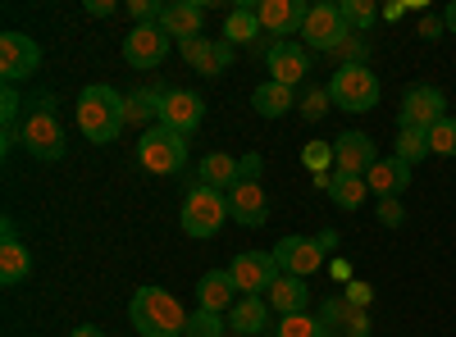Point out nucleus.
Here are the masks:
<instances>
[{
  "mask_svg": "<svg viewBox=\"0 0 456 337\" xmlns=\"http://www.w3.org/2000/svg\"><path fill=\"white\" fill-rule=\"evenodd\" d=\"M19 146H23L32 160H42V164L64 160L69 141H64V124H60V115H55V96H51V92H37V96H32L28 115H23V124H19Z\"/></svg>",
  "mask_w": 456,
  "mask_h": 337,
  "instance_id": "1",
  "label": "nucleus"
},
{
  "mask_svg": "<svg viewBox=\"0 0 456 337\" xmlns=\"http://www.w3.org/2000/svg\"><path fill=\"white\" fill-rule=\"evenodd\" d=\"M124 124H128V96H119L110 83L83 87V96H78V128H83L87 141L110 146L114 137L124 132Z\"/></svg>",
  "mask_w": 456,
  "mask_h": 337,
  "instance_id": "2",
  "label": "nucleus"
},
{
  "mask_svg": "<svg viewBox=\"0 0 456 337\" xmlns=\"http://www.w3.org/2000/svg\"><path fill=\"white\" fill-rule=\"evenodd\" d=\"M128 319L137 337H187V310L165 287H137L128 301Z\"/></svg>",
  "mask_w": 456,
  "mask_h": 337,
  "instance_id": "3",
  "label": "nucleus"
},
{
  "mask_svg": "<svg viewBox=\"0 0 456 337\" xmlns=\"http://www.w3.org/2000/svg\"><path fill=\"white\" fill-rule=\"evenodd\" d=\"M233 219L228 214V192H215V187H206V182H192L183 192V210H178V223H183V233L187 237H215L224 223Z\"/></svg>",
  "mask_w": 456,
  "mask_h": 337,
  "instance_id": "4",
  "label": "nucleus"
},
{
  "mask_svg": "<svg viewBox=\"0 0 456 337\" xmlns=\"http://www.w3.org/2000/svg\"><path fill=\"white\" fill-rule=\"evenodd\" d=\"M137 164L156 178H178L187 169V137L165 128V124L146 128L142 141H137Z\"/></svg>",
  "mask_w": 456,
  "mask_h": 337,
  "instance_id": "5",
  "label": "nucleus"
},
{
  "mask_svg": "<svg viewBox=\"0 0 456 337\" xmlns=\"http://www.w3.org/2000/svg\"><path fill=\"white\" fill-rule=\"evenodd\" d=\"M329 96L347 115H365L379 105V78L370 73V64H338V73L329 78Z\"/></svg>",
  "mask_w": 456,
  "mask_h": 337,
  "instance_id": "6",
  "label": "nucleus"
},
{
  "mask_svg": "<svg viewBox=\"0 0 456 337\" xmlns=\"http://www.w3.org/2000/svg\"><path fill=\"white\" fill-rule=\"evenodd\" d=\"M301 36H306V51H324V55H333V51L352 36V28H347V19H342L338 5H311Z\"/></svg>",
  "mask_w": 456,
  "mask_h": 337,
  "instance_id": "7",
  "label": "nucleus"
},
{
  "mask_svg": "<svg viewBox=\"0 0 456 337\" xmlns=\"http://www.w3.org/2000/svg\"><path fill=\"white\" fill-rule=\"evenodd\" d=\"M438 119H447V96L438 92V87H411L406 96H402V109H397V128H420V132H429Z\"/></svg>",
  "mask_w": 456,
  "mask_h": 337,
  "instance_id": "8",
  "label": "nucleus"
},
{
  "mask_svg": "<svg viewBox=\"0 0 456 337\" xmlns=\"http://www.w3.org/2000/svg\"><path fill=\"white\" fill-rule=\"evenodd\" d=\"M37 68H42V46H37L32 36H23V32L0 36V78H5L10 87L23 83L28 73H37Z\"/></svg>",
  "mask_w": 456,
  "mask_h": 337,
  "instance_id": "9",
  "label": "nucleus"
},
{
  "mask_svg": "<svg viewBox=\"0 0 456 337\" xmlns=\"http://www.w3.org/2000/svg\"><path fill=\"white\" fill-rule=\"evenodd\" d=\"M306 14H311L306 0H260V5H256L260 28L270 32V36H279V42H292V36H301V28H306Z\"/></svg>",
  "mask_w": 456,
  "mask_h": 337,
  "instance_id": "10",
  "label": "nucleus"
},
{
  "mask_svg": "<svg viewBox=\"0 0 456 337\" xmlns=\"http://www.w3.org/2000/svg\"><path fill=\"white\" fill-rule=\"evenodd\" d=\"M228 274H233L238 292L256 296V292H270V283H274L283 269H279L274 251H242V255H233V265H228Z\"/></svg>",
  "mask_w": 456,
  "mask_h": 337,
  "instance_id": "11",
  "label": "nucleus"
},
{
  "mask_svg": "<svg viewBox=\"0 0 456 337\" xmlns=\"http://www.w3.org/2000/svg\"><path fill=\"white\" fill-rule=\"evenodd\" d=\"M274 260H279V269L283 274H297V278H306L324 265V242L320 237H301V233H288L279 237L274 246Z\"/></svg>",
  "mask_w": 456,
  "mask_h": 337,
  "instance_id": "12",
  "label": "nucleus"
},
{
  "mask_svg": "<svg viewBox=\"0 0 456 337\" xmlns=\"http://www.w3.org/2000/svg\"><path fill=\"white\" fill-rule=\"evenodd\" d=\"M320 328L324 337H370V315L361 306H352L347 296H329V301L320 306Z\"/></svg>",
  "mask_w": 456,
  "mask_h": 337,
  "instance_id": "13",
  "label": "nucleus"
},
{
  "mask_svg": "<svg viewBox=\"0 0 456 337\" xmlns=\"http://www.w3.org/2000/svg\"><path fill=\"white\" fill-rule=\"evenodd\" d=\"M165 55H169V36L160 32V23H137L124 36V60L133 68H156V64H165Z\"/></svg>",
  "mask_w": 456,
  "mask_h": 337,
  "instance_id": "14",
  "label": "nucleus"
},
{
  "mask_svg": "<svg viewBox=\"0 0 456 337\" xmlns=\"http://www.w3.org/2000/svg\"><path fill=\"white\" fill-rule=\"evenodd\" d=\"M201 119H206V100H201L197 92H187V87H169L165 109H160V124L187 137V132L201 128Z\"/></svg>",
  "mask_w": 456,
  "mask_h": 337,
  "instance_id": "15",
  "label": "nucleus"
},
{
  "mask_svg": "<svg viewBox=\"0 0 456 337\" xmlns=\"http://www.w3.org/2000/svg\"><path fill=\"white\" fill-rule=\"evenodd\" d=\"M333 164H338V173H356V178H365V173L379 164L374 137H365V132H342V137L333 141Z\"/></svg>",
  "mask_w": 456,
  "mask_h": 337,
  "instance_id": "16",
  "label": "nucleus"
},
{
  "mask_svg": "<svg viewBox=\"0 0 456 337\" xmlns=\"http://www.w3.org/2000/svg\"><path fill=\"white\" fill-rule=\"evenodd\" d=\"M228 214H233V223H242V229H265V223H270V197H265V187L238 182L233 192H228Z\"/></svg>",
  "mask_w": 456,
  "mask_h": 337,
  "instance_id": "17",
  "label": "nucleus"
},
{
  "mask_svg": "<svg viewBox=\"0 0 456 337\" xmlns=\"http://www.w3.org/2000/svg\"><path fill=\"white\" fill-rule=\"evenodd\" d=\"M265 64H270L274 83L297 87V83L311 73V51H306V42H274L270 55H265Z\"/></svg>",
  "mask_w": 456,
  "mask_h": 337,
  "instance_id": "18",
  "label": "nucleus"
},
{
  "mask_svg": "<svg viewBox=\"0 0 456 337\" xmlns=\"http://www.w3.org/2000/svg\"><path fill=\"white\" fill-rule=\"evenodd\" d=\"M183 51V60L192 64L201 78H219V73H228L233 68V51L238 46H228V42H210V36H197V42H183L178 46Z\"/></svg>",
  "mask_w": 456,
  "mask_h": 337,
  "instance_id": "19",
  "label": "nucleus"
},
{
  "mask_svg": "<svg viewBox=\"0 0 456 337\" xmlns=\"http://www.w3.org/2000/svg\"><path fill=\"white\" fill-rule=\"evenodd\" d=\"M206 28V5H197V0H174V5H165L160 14V32L174 36V42H197Z\"/></svg>",
  "mask_w": 456,
  "mask_h": 337,
  "instance_id": "20",
  "label": "nucleus"
},
{
  "mask_svg": "<svg viewBox=\"0 0 456 337\" xmlns=\"http://www.w3.org/2000/svg\"><path fill=\"white\" fill-rule=\"evenodd\" d=\"M265 301H270V310H274L279 319H288V315H306V306H311V287H306V278H297V274H279V278L270 283V292H265Z\"/></svg>",
  "mask_w": 456,
  "mask_h": 337,
  "instance_id": "21",
  "label": "nucleus"
},
{
  "mask_svg": "<svg viewBox=\"0 0 456 337\" xmlns=\"http://www.w3.org/2000/svg\"><path fill=\"white\" fill-rule=\"evenodd\" d=\"M228 333H238V337L270 333V301L265 296H238V306L228 310Z\"/></svg>",
  "mask_w": 456,
  "mask_h": 337,
  "instance_id": "22",
  "label": "nucleus"
},
{
  "mask_svg": "<svg viewBox=\"0 0 456 337\" xmlns=\"http://www.w3.org/2000/svg\"><path fill=\"white\" fill-rule=\"evenodd\" d=\"M197 301H201V310H215V315L233 310V306H238V283H233V274H228V269H210V274H201V283H197Z\"/></svg>",
  "mask_w": 456,
  "mask_h": 337,
  "instance_id": "23",
  "label": "nucleus"
},
{
  "mask_svg": "<svg viewBox=\"0 0 456 337\" xmlns=\"http://www.w3.org/2000/svg\"><path fill=\"white\" fill-rule=\"evenodd\" d=\"M365 182H370V192L384 201V197H402L406 187H411V164L406 160H397V156H379V164L365 173Z\"/></svg>",
  "mask_w": 456,
  "mask_h": 337,
  "instance_id": "24",
  "label": "nucleus"
},
{
  "mask_svg": "<svg viewBox=\"0 0 456 337\" xmlns=\"http://www.w3.org/2000/svg\"><path fill=\"white\" fill-rule=\"evenodd\" d=\"M292 105H297V92L283 87V83H274V78H270V83H260V87L251 92V109H256L260 119H283Z\"/></svg>",
  "mask_w": 456,
  "mask_h": 337,
  "instance_id": "25",
  "label": "nucleus"
},
{
  "mask_svg": "<svg viewBox=\"0 0 456 337\" xmlns=\"http://www.w3.org/2000/svg\"><path fill=\"white\" fill-rule=\"evenodd\" d=\"M201 182L206 187H215V192H233V187L242 182V160H233V156H224V151H215V156H206L201 160Z\"/></svg>",
  "mask_w": 456,
  "mask_h": 337,
  "instance_id": "26",
  "label": "nucleus"
},
{
  "mask_svg": "<svg viewBox=\"0 0 456 337\" xmlns=\"http://www.w3.org/2000/svg\"><path fill=\"white\" fill-rule=\"evenodd\" d=\"M165 96L169 87H137L128 92V124H160V109H165Z\"/></svg>",
  "mask_w": 456,
  "mask_h": 337,
  "instance_id": "27",
  "label": "nucleus"
},
{
  "mask_svg": "<svg viewBox=\"0 0 456 337\" xmlns=\"http://www.w3.org/2000/svg\"><path fill=\"white\" fill-rule=\"evenodd\" d=\"M324 192H329V201H333L338 210H361L365 197H370V182L356 178V173H333Z\"/></svg>",
  "mask_w": 456,
  "mask_h": 337,
  "instance_id": "28",
  "label": "nucleus"
},
{
  "mask_svg": "<svg viewBox=\"0 0 456 337\" xmlns=\"http://www.w3.org/2000/svg\"><path fill=\"white\" fill-rule=\"evenodd\" d=\"M260 32H265V28H260V19H256V5L228 10V19H224V42H228V46H251Z\"/></svg>",
  "mask_w": 456,
  "mask_h": 337,
  "instance_id": "29",
  "label": "nucleus"
},
{
  "mask_svg": "<svg viewBox=\"0 0 456 337\" xmlns=\"http://www.w3.org/2000/svg\"><path fill=\"white\" fill-rule=\"evenodd\" d=\"M32 274V251L23 242H0V283L14 287Z\"/></svg>",
  "mask_w": 456,
  "mask_h": 337,
  "instance_id": "30",
  "label": "nucleus"
},
{
  "mask_svg": "<svg viewBox=\"0 0 456 337\" xmlns=\"http://www.w3.org/2000/svg\"><path fill=\"white\" fill-rule=\"evenodd\" d=\"M393 156H397V160H406V164L425 160V156H429V132H420V128H397Z\"/></svg>",
  "mask_w": 456,
  "mask_h": 337,
  "instance_id": "31",
  "label": "nucleus"
},
{
  "mask_svg": "<svg viewBox=\"0 0 456 337\" xmlns=\"http://www.w3.org/2000/svg\"><path fill=\"white\" fill-rule=\"evenodd\" d=\"M342 19H347V28H356V32H365V28H374V19H384V10L374 5V0H342Z\"/></svg>",
  "mask_w": 456,
  "mask_h": 337,
  "instance_id": "32",
  "label": "nucleus"
},
{
  "mask_svg": "<svg viewBox=\"0 0 456 337\" xmlns=\"http://www.w3.org/2000/svg\"><path fill=\"white\" fill-rule=\"evenodd\" d=\"M274 337H324V328L315 315H288L274 324Z\"/></svg>",
  "mask_w": 456,
  "mask_h": 337,
  "instance_id": "33",
  "label": "nucleus"
},
{
  "mask_svg": "<svg viewBox=\"0 0 456 337\" xmlns=\"http://www.w3.org/2000/svg\"><path fill=\"white\" fill-rule=\"evenodd\" d=\"M228 324L215 315V310H192L187 315V337H224Z\"/></svg>",
  "mask_w": 456,
  "mask_h": 337,
  "instance_id": "34",
  "label": "nucleus"
},
{
  "mask_svg": "<svg viewBox=\"0 0 456 337\" xmlns=\"http://www.w3.org/2000/svg\"><path fill=\"white\" fill-rule=\"evenodd\" d=\"M301 164H306L315 178H329V164H333V146H324V141H306V146H301Z\"/></svg>",
  "mask_w": 456,
  "mask_h": 337,
  "instance_id": "35",
  "label": "nucleus"
},
{
  "mask_svg": "<svg viewBox=\"0 0 456 337\" xmlns=\"http://www.w3.org/2000/svg\"><path fill=\"white\" fill-rule=\"evenodd\" d=\"M429 151H434V156H456V119H452V115L429 128Z\"/></svg>",
  "mask_w": 456,
  "mask_h": 337,
  "instance_id": "36",
  "label": "nucleus"
},
{
  "mask_svg": "<svg viewBox=\"0 0 456 337\" xmlns=\"http://www.w3.org/2000/svg\"><path fill=\"white\" fill-rule=\"evenodd\" d=\"M329 105H333L329 87H311V92H306V100H301V119H311V124H320V119L329 115Z\"/></svg>",
  "mask_w": 456,
  "mask_h": 337,
  "instance_id": "37",
  "label": "nucleus"
},
{
  "mask_svg": "<svg viewBox=\"0 0 456 337\" xmlns=\"http://www.w3.org/2000/svg\"><path fill=\"white\" fill-rule=\"evenodd\" d=\"M379 223H384V229H402V223H406V210H402L397 197H384V201H379Z\"/></svg>",
  "mask_w": 456,
  "mask_h": 337,
  "instance_id": "38",
  "label": "nucleus"
},
{
  "mask_svg": "<svg viewBox=\"0 0 456 337\" xmlns=\"http://www.w3.org/2000/svg\"><path fill=\"white\" fill-rule=\"evenodd\" d=\"M128 14H133L137 23H160L165 5H156V0H128Z\"/></svg>",
  "mask_w": 456,
  "mask_h": 337,
  "instance_id": "39",
  "label": "nucleus"
},
{
  "mask_svg": "<svg viewBox=\"0 0 456 337\" xmlns=\"http://www.w3.org/2000/svg\"><path fill=\"white\" fill-rule=\"evenodd\" d=\"M342 296H347L352 306L365 310V306H370V296H374V287H370V283H347V292H342Z\"/></svg>",
  "mask_w": 456,
  "mask_h": 337,
  "instance_id": "40",
  "label": "nucleus"
},
{
  "mask_svg": "<svg viewBox=\"0 0 456 337\" xmlns=\"http://www.w3.org/2000/svg\"><path fill=\"white\" fill-rule=\"evenodd\" d=\"M438 32H443V19H434V14H429V19H420V36H425V42H434Z\"/></svg>",
  "mask_w": 456,
  "mask_h": 337,
  "instance_id": "41",
  "label": "nucleus"
},
{
  "mask_svg": "<svg viewBox=\"0 0 456 337\" xmlns=\"http://www.w3.org/2000/svg\"><path fill=\"white\" fill-rule=\"evenodd\" d=\"M87 14H114V0H87Z\"/></svg>",
  "mask_w": 456,
  "mask_h": 337,
  "instance_id": "42",
  "label": "nucleus"
},
{
  "mask_svg": "<svg viewBox=\"0 0 456 337\" xmlns=\"http://www.w3.org/2000/svg\"><path fill=\"white\" fill-rule=\"evenodd\" d=\"M73 337H105V328H96V324H78V328H73Z\"/></svg>",
  "mask_w": 456,
  "mask_h": 337,
  "instance_id": "43",
  "label": "nucleus"
},
{
  "mask_svg": "<svg viewBox=\"0 0 456 337\" xmlns=\"http://www.w3.org/2000/svg\"><path fill=\"white\" fill-rule=\"evenodd\" d=\"M443 28H447V32H452V36H456V0H452V5H447V10H443Z\"/></svg>",
  "mask_w": 456,
  "mask_h": 337,
  "instance_id": "44",
  "label": "nucleus"
},
{
  "mask_svg": "<svg viewBox=\"0 0 456 337\" xmlns=\"http://www.w3.org/2000/svg\"><path fill=\"white\" fill-rule=\"evenodd\" d=\"M402 14H406V5H384V19H388V23H397Z\"/></svg>",
  "mask_w": 456,
  "mask_h": 337,
  "instance_id": "45",
  "label": "nucleus"
},
{
  "mask_svg": "<svg viewBox=\"0 0 456 337\" xmlns=\"http://www.w3.org/2000/svg\"><path fill=\"white\" fill-rule=\"evenodd\" d=\"M133 337H137V333H133Z\"/></svg>",
  "mask_w": 456,
  "mask_h": 337,
  "instance_id": "46",
  "label": "nucleus"
}]
</instances>
